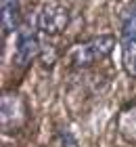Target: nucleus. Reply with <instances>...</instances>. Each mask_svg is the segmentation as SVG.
<instances>
[{
    "mask_svg": "<svg viewBox=\"0 0 136 147\" xmlns=\"http://www.w3.org/2000/svg\"><path fill=\"white\" fill-rule=\"evenodd\" d=\"M23 2H25V0H23Z\"/></svg>",
    "mask_w": 136,
    "mask_h": 147,
    "instance_id": "obj_7",
    "label": "nucleus"
},
{
    "mask_svg": "<svg viewBox=\"0 0 136 147\" xmlns=\"http://www.w3.org/2000/svg\"><path fill=\"white\" fill-rule=\"evenodd\" d=\"M2 2V36L6 38L9 34L21 28L23 19V0H0Z\"/></svg>",
    "mask_w": 136,
    "mask_h": 147,
    "instance_id": "obj_5",
    "label": "nucleus"
},
{
    "mask_svg": "<svg viewBox=\"0 0 136 147\" xmlns=\"http://www.w3.org/2000/svg\"><path fill=\"white\" fill-rule=\"evenodd\" d=\"M115 44H117V38L113 34H98V36L84 40V42L73 44L69 53H67V59H69L71 67L84 69V67H90V65L107 59L113 53Z\"/></svg>",
    "mask_w": 136,
    "mask_h": 147,
    "instance_id": "obj_1",
    "label": "nucleus"
},
{
    "mask_svg": "<svg viewBox=\"0 0 136 147\" xmlns=\"http://www.w3.org/2000/svg\"><path fill=\"white\" fill-rule=\"evenodd\" d=\"M59 145L61 147H80V141L67 126H63V128L59 130Z\"/></svg>",
    "mask_w": 136,
    "mask_h": 147,
    "instance_id": "obj_6",
    "label": "nucleus"
},
{
    "mask_svg": "<svg viewBox=\"0 0 136 147\" xmlns=\"http://www.w3.org/2000/svg\"><path fill=\"white\" fill-rule=\"evenodd\" d=\"M119 46H121V65H124L126 76L136 80V4H132L124 15Z\"/></svg>",
    "mask_w": 136,
    "mask_h": 147,
    "instance_id": "obj_3",
    "label": "nucleus"
},
{
    "mask_svg": "<svg viewBox=\"0 0 136 147\" xmlns=\"http://www.w3.org/2000/svg\"><path fill=\"white\" fill-rule=\"evenodd\" d=\"M15 38L17 40H15V57H13V63L19 69H27L42 55V49H44L42 34L38 32L36 23L23 21L21 28L15 32Z\"/></svg>",
    "mask_w": 136,
    "mask_h": 147,
    "instance_id": "obj_2",
    "label": "nucleus"
},
{
    "mask_svg": "<svg viewBox=\"0 0 136 147\" xmlns=\"http://www.w3.org/2000/svg\"><path fill=\"white\" fill-rule=\"evenodd\" d=\"M69 9L63 4H44L36 15V28L46 38H57L69 25Z\"/></svg>",
    "mask_w": 136,
    "mask_h": 147,
    "instance_id": "obj_4",
    "label": "nucleus"
}]
</instances>
